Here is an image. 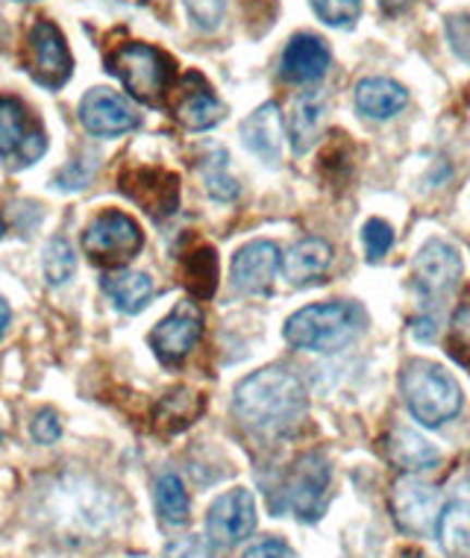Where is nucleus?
Listing matches in <instances>:
<instances>
[{"instance_id":"2f4dec72","label":"nucleus","mask_w":470,"mask_h":558,"mask_svg":"<svg viewBox=\"0 0 470 558\" xmlns=\"http://www.w3.org/2000/svg\"><path fill=\"white\" fill-rule=\"evenodd\" d=\"M312 10L329 27H353L362 15V0H312Z\"/></svg>"},{"instance_id":"a878e982","label":"nucleus","mask_w":470,"mask_h":558,"mask_svg":"<svg viewBox=\"0 0 470 558\" xmlns=\"http://www.w3.org/2000/svg\"><path fill=\"white\" fill-rule=\"evenodd\" d=\"M156 511L165 526H185L192 518L189 494H185L183 480L177 473H162L156 482Z\"/></svg>"},{"instance_id":"dca6fc26","label":"nucleus","mask_w":470,"mask_h":558,"mask_svg":"<svg viewBox=\"0 0 470 558\" xmlns=\"http://www.w3.org/2000/svg\"><path fill=\"white\" fill-rule=\"evenodd\" d=\"M171 112L189 130H209L224 118V104L212 95L209 83L192 71L171 92Z\"/></svg>"},{"instance_id":"4c0bfd02","label":"nucleus","mask_w":470,"mask_h":558,"mask_svg":"<svg viewBox=\"0 0 470 558\" xmlns=\"http://www.w3.org/2000/svg\"><path fill=\"white\" fill-rule=\"evenodd\" d=\"M435 324H438V320L432 318V315H423V318H418L412 324V332L421 338V341H430V338L438 332V327H435Z\"/></svg>"},{"instance_id":"473e14b6","label":"nucleus","mask_w":470,"mask_h":558,"mask_svg":"<svg viewBox=\"0 0 470 558\" xmlns=\"http://www.w3.org/2000/svg\"><path fill=\"white\" fill-rule=\"evenodd\" d=\"M362 241H365V256L371 262H379L385 253L391 251L394 244V230L379 218H371V221L362 227Z\"/></svg>"},{"instance_id":"e433bc0d","label":"nucleus","mask_w":470,"mask_h":558,"mask_svg":"<svg viewBox=\"0 0 470 558\" xmlns=\"http://www.w3.org/2000/svg\"><path fill=\"white\" fill-rule=\"evenodd\" d=\"M244 558H298V556H294V549L288 547L286 541L265 538L260 541V544H253V547L244 553Z\"/></svg>"},{"instance_id":"4468645a","label":"nucleus","mask_w":470,"mask_h":558,"mask_svg":"<svg viewBox=\"0 0 470 558\" xmlns=\"http://www.w3.org/2000/svg\"><path fill=\"white\" fill-rule=\"evenodd\" d=\"M391 509L400 530L409 535H426L435 530V520H438V494L426 482L403 476L394 485Z\"/></svg>"},{"instance_id":"0eeeda50","label":"nucleus","mask_w":470,"mask_h":558,"mask_svg":"<svg viewBox=\"0 0 470 558\" xmlns=\"http://www.w3.org/2000/svg\"><path fill=\"white\" fill-rule=\"evenodd\" d=\"M329 492V462L321 452H306L294 462L286 482V502L300 520H317Z\"/></svg>"},{"instance_id":"ea45409f","label":"nucleus","mask_w":470,"mask_h":558,"mask_svg":"<svg viewBox=\"0 0 470 558\" xmlns=\"http://www.w3.org/2000/svg\"><path fill=\"white\" fill-rule=\"evenodd\" d=\"M3 232H7V223H3V218H0V239H3Z\"/></svg>"},{"instance_id":"f257e3e1","label":"nucleus","mask_w":470,"mask_h":558,"mask_svg":"<svg viewBox=\"0 0 470 558\" xmlns=\"http://www.w3.org/2000/svg\"><path fill=\"white\" fill-rule=\"evenodd\" d=\"M232 409L250 429L265 435L288 433L306 414V391L298 376L286 367H262L241 379Z\"/></svg>"},{"instance_id":"f03ea898","label":"nucleus","mask_w":470,"mask_h":558,"mask_svg":"<svg viewBox=\"0 0 470 558\" xmlns=\"http://www.w3.org/2000/svg\"><path fill=\"white\" fill-rule=\"evenodd\" d=\"M41 514L68 535H97L118 518V502L88 476H59L41 494Z\"/></svg>"},{"instance_id":"7ed1b4c3","label":"nucleus","mask_w":470,"mask_h":558,"mask_svg":"<svg viewBox=\"0 0 470 558\" xmlns=\"http://www.w3.org/2000/svg\"><path fill=\"white\" fill-rule=\"evenodd\" d=\"M365 329V312L355 303H315L294 312L286 320V341L298 350L312 353H336L353 344Z\"/></svg>"},{"instance_id":"9b49d317","label":"nucleus","mask_w":470,"mask_h":558,"mask_svg":"<svg viewBox=\"0 0 470 558\" xmlns=\"http://www.w3.org/2000/svg\"><path fill=\"white\" fill-rule=\"evenodd\" d=\"M121 192L154 218L173 215L180 206V180L165 168H130L121 173Z\"/></svg>"},{"instance_id":"cd10ccee","label":"nucleus","mask_w":470,"mask_h":558,"mask_svg":"<svg viewBox=\"0 0 470 558\" xmlns=\"http://www.w3.org/2000/svg\"><path fill=\"white\" fill-rule=\"evenodd\" d=\"M201 412L203 397L194 395L192 388H177V391L162 397V403L156 409V421H159L168 433H177V429H185V426L192 424Z\"/></svg>"},{"instance_id":"412c9836","label":"nucleus","mask_w":470,"mask_h":558,"mask_svg":"<svg viewBox=\"0 0 470 558\" xmlns=\"http://www.w3.org/2000/svg\"><path fill=\"white\" fill-rule=\"evenodd\" d=\"M385 456H388V462L394 468H400L403 473L430 471L442 459V452L432 447V441H426L414 429H406V426H394L391 433H388V438H385Z\"/></svg>"},{"instance_id":"a211bd4d","label":"nucleus","mask_w":470,"mask_h":558,"mask_svg":"<svg viewBox=\"0 0 470 558\" xmlns=\"http://www.w3.org/2000/svg\"><path fill=\"white\" fill-rule=\"evenodd\" d=\"M329 62H333V53H329L327 41L317 39L312 33H300L288 41L286 53H282V77L288 83H317L329 71Z\"/></svg>"},{"instance_id":"f704fd0d","label":"nucleus","mask_w":470,"mask_h":558,"mask_svg":"<svg viewBox=\"0 0 470 558\" xmlns=\"http://www.w3.org/2000/svg\"><path fill=\"white\" fill-rule=\"evenodd\" d=\"M165 558H212V541L203 535H185L165 547Z\"/></svg>"},{"instance_id":"c85d7f7f","label":"nucleus","mask_w":470,"mask_h":558,"mask_svg":"<svg viewBox=\"0 0 470 558\" xmlns=\"http://www.w3.org/2000/svg\"><path fill=\"white\" fill-rule=\"evenodd\" d=\"M230 159H227V154L224 150H215V154L206 159V162L201 165L203 171V185H206V192L215 197V201L221 203H230L239 197V180L230 173Z\"/></svg>"},{"instance_id":"f8f14e48","label":"nucleus","mask_w":470,"mask_h":558,"mask_svg":"<svg viewBox=\"0 0 470 558\" xmlns=\"http://www.w3.org/2000/svg\"><path fill=\"white\" fill-rule=\"evenodd\" d=\"M203 336V315L194 303H180L150 332V347L165 365H180Z\"/></svg>"},{"instance_id":"aec40b11","label":"nucleus","mask_w":470,"mask_h":558,"mask_svg":"<svg viewBox=\"0 0 470 558\" xmlns=\"http://www.w3.org/2000/svg\"><path fill=\"white\" fill-rule=\"evenodd\" d=\"M241 138L250 154H256L262 162L277 165L282 156V116L277 104H265L241 124Z\"/></svg>"},{"instance_id":"6e6552de","label":"nucleus","mask_w":470,"mask_h":558,"mask_svg":"<svg viewBox=\"0 0 470 558\" xmlns=\"http://www.w3.org/2000/svg\"><path fill=\"white\" fill-rule=\"evenodd\" d=\"M71 68H74V59L57 24L45 19L36 21L29 29V74L39 80L41 86L59 88L71 77Z\"/></svg>"},{"instance_id":"f3484780","label":"nucleus","mask_w":470,"mask_h":558,"mask_svg":"<svg viewBox=\"0 0 470 558\" xmlns=\"http://www.w3.org/2000/svg\"><path fill=\"white\" fill-rule=\"evenodd\" d=\"M282 256L274 241H250L232 256V286L244 294H265L277 277Z\"/></svg>"},{"instance_id":"72a5a7b5","label":"nucleus","mask_w":470,"mask_h":558,"mask_svg":"<svg viewBox=\"0 0 470 558\" xmlns=\"http://www.w3.org/2000/svg\"><path fill=\"white\" fill-rule=\"evenodd\" d=\"M185 7H189V15H192L197 27L215 29L224 21L227 0H185Z\"/></svg>"},{"instance_id":"1a4fd4ad","label":"nucleus","mask_w":470,"mask_h":558,"mask_svg":"<svg viewBox=\"0 0 470 558\" xmlns=\"http://www.w3.org/2000/svg\"><path fill=\"white\" fill-rule=\"evenodd\" d=\"M209 541L218 547H236L256 530V500L248 488H232L212 502L206 514Z\"/></svg>"},{"instance_id":"c9c22d12","label":"nucleus","mask_w":470,"mask_h":558,"mask_svg":"<svg viewBox=\"0 0 470 558\" xmlns=\"http://www.w3.org/2000/svg\"><path fill=\"white\" fill-rule=\"evenodd\" d=\"M29 435L36 438L39 444H53L59 441V435H62V424H59V417L53 409H41L36 414V421L29 426Z\"/></svg>"},{"instance_id":"423d86ee","label":"nucleus","mask_w":470,"mask_h":558,"mask_svg":"<svg viewBox=\"0 0 470 558\" xmlns=\"http://www.w3.org/2000/svg\"><path fill=\"white\" fill-rule=\"evenodd\" d=\"M142 227L124 213H104L83 232V251L104 265H121L142 251Z\"/></svg>"},{"instance_id":"393cba45","label":"nucleus","mask_w":470,"mask_h":558,"mask_svg":"<svg viewBox=\"0 0 470 558\" xmlns=\"http://www.w3.org/2000/svg\"><path fill=\"white\" fill-rule=\"evenodd\" d=\"M104 291L112 298L121 312L126 315H135V312H142L156 294L154 279L147 277V274H138V270H124V274H116V277H106L104 279Z\"/></svg>"},{"instance_id":"b1692460","label":"nucleus","mask_w":470,"mask_h":558,"mask_svg":"<svg viewBox=\"0 0 470 558\" xmlns=\"http://www.w3.org/2000/svg\"><path fill=\"white\" fill-rule=\"evenodd\" d=\"M324 116H327V97L321 92H306L294 100L291 118H288V138H291L294 154H306L321 138Z\"/></svg>"},{"instance_id":"ddd939ff","label":"nucleus","mask_w":470,"mask_h":558,"mask_svg":"<svg viewBox=\"0 0 470 558\" xmlns=\"http://www.w3.org/2000/svg\"><path fill=\"white\" fill-rule=\"evenodd\" d=\"M45 154V133L29 121L19 97H0V156L33 165Z\"/></svg>"},{"instance_id":"9d476101","label":"nucleus","mask_w":470,"mask_h":558,"mask_svg":"<svg viewBox=\"0 0 470 558\" xmlns=\"http://www.w3.org/2000/svg\"><path fill=\"white\" fill-rule=\"evenodd\" d=\"M414 289L423 298H444L461 279V256L450 241L430 239L412 262Z\"/></svg>"},{"instance_id":"58836bf2","label":"nucleus","mask_w":470,"mask_h":558,"mask_svg":"<svg viewBox=\"0 0 470 558\" xmlns=\"http://www.w3.org/2000/svg\"><path fill=\"white\" fill-rule=\"evenodd\" d=\"M12 320V312H10V303L0 298V338L7 336V327H10Z\"/></svg>"},{"instance_id":"6ab92c4d","label":"nucleus","mask_w":470,"mask_h":558,"mask_svg":"<svg viewBox=\"0 0 470 558\" xmlns=\"http://www.w3.org/2000/svg\"><path fill=\"white\" fill-rule=\"evenodd\" d=\"M435 535L447 553H470V480L459 482L435 520Z\"/></svg>"},{"instance_id":"2eb2a0df","label":"nucleus","mask_w":470,"mask_h":558,"mask_svg":"<svg viewBox=\"0 0 470 558\" xmlns=\"http://www.w3.org/2000/svg\"><path fill=\"white\" fill-rule=\"evenodd\" d=\"M80 121L92 135H124L138 126L135 109L126 104L124 97L109 92V88H92L83 100H80Z\"/></svg>"},{"instance_id":"20e7f679","label":"nucleus","mask_w":470,"mask_h":558,"mask_svg":"<svg viewBox=\"0 0 470 558\" xmlns=\"http://www.w3.org/2000/svg\"><path fill=\"white\" fill-rule=\"evenodd\" d=\"M109 74L121 80V86L130 97L147 107H162L165 97L171 95L177 65L165 50L144 45V41H130L121 45L106 57Z\"/></svg>"},{"instance_id":"bb28decb","label":"nucleus","mask_w":470,"mask_h":558,"mask_svg":"<svg viewBox=\"0 0 470 558\" xmlns=\"http://www.w3.org/2000/svg\"><path fill=\"white\" fill-rule=\"evenodd\" d=\"M183 282L194 298H212L218 289V256L212 247H197L183 259Z\"/></svg>"},{"instance_id":"4be33fe9","label":"nucleus","mask_w":470,"mask_h":558,"mask_svg":"<svg viewBox=\"0 0 470 558\" xmlns=\"http://www.w3.org/2000/svg\"><path fill=\"white\" fill-rule=\"evenodd\" d=\"M333 247L324 239H303L282 256V277L291 286H309L329 270Z\"/></svg>"},{"instance_id":"7c9ffc66","label":"nucleus","mask_w":470,"mask_h":558,"mask_svg":"<svg viewBox=\"0 0 470 558\" xmlns=\"http://www.w3.org/2000/svg\"><path fill=\"white\" fill-rule=\"evenodd\" d=\"M450 356L461 365H470V289L461 294V303L453 312L450 338H447Z\"/></svg>"},{"instance_id":"5701e85b","label":"nucleus","mask_w":470,"mask_h":558,"mask_svg":"<svg viewBox=\"0 0 470 558\" xmlns=\"http://www.w3.org/2000/svg\"><path fill=\"white\" fill-rule=\"evenodd\" d=\"M409 104V92L388 77H367L355 86V109L365 118L385 121Z\"/></svg>"},{"instance_id":"c756f323","label":"nucleus","mask_w":470,"mask_h":558,"mask_svg":"<svg viewBox=\"0 0 470 558\" xmlns=\"http://www.w3.org/2000/svg\"><path fill=\"white\" fill-rule=\"evenodd\" d=\"M77 270V253L65 239L48 241L45 247V277L50 286H65L68 279Z\"/></svg>"},{"instance_id":"39448f33","label":"nucleus","mask_w":470,"mask_h":558,"mask_svg":"<svg viewBox=\"0 0 470 558\" xmlns=\"http://www.w3.org/2000/svg\"><path fill=\"white\" fill-rule=\"evenodd\" d=\"M400 388H403L409 412L423 426L435 429L461 412L459 383L435 362H426V359L409 362L403 367V376H400Z\"/></svg>"}]
</instances>
